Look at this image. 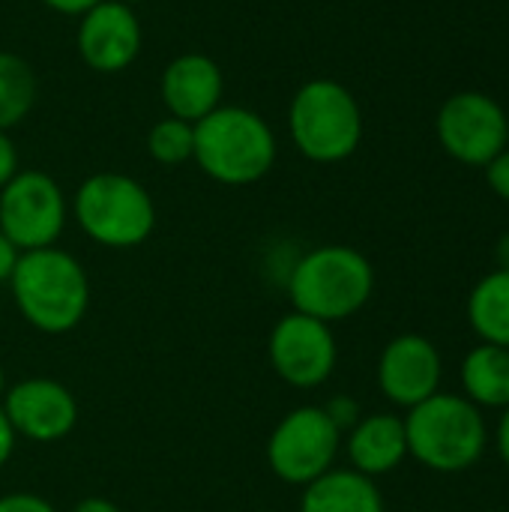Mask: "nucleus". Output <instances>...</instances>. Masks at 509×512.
Segmentation results:
<instances>
[{
	"label": "nucleus",
	"instance_id": "1",
	"mask_svg": "<svg viewBox=\"0 0 509 512\" xmlns=\"http://www.w3.org/2000/svg\"><path fill=\"white\" fill-rule=\"evenodd\" d=\"M6 285L18 315L36 333L66 336L87 318L90 276L84 264L60 246L21 252Z\"/></svg>",
	"mask_w": 509,
	"mask_h": 512
},
{
	"label": "nucleus",
	"instance_id": "2",
	"mask_svg": "<svg viewBox=\"0 0 509 512\" xmlns=\"http://www.w3.org/2000/svg\"><path fill=\"white\" fill-rule=\"evenodd\" d=\"M285 291L294 312L324 324L354 318L375 294L372 261L345 243H327L303 252L285 276Z\"/></svg>",
	"mask_w": 509,
	"mask_h": 512
},
{
	"label": "nucleus",
	"instance_id": "3",
	"mask_svg": "<svg viewBox=\"0 0 509 512\" xmlns=\"http://www.w3.org/2000/svg\"><path fill=\"white\" fill-rule=\"evenodd\" d=\"M279 156V141L270 123L243 105H219L195 123L192 162L219 186L261 183Z\"/></svg>",
	"mask_w": 509,
	"mask_h": 512
},
{
	"label": "nucleus",
	"instance_id": "4",
	"mask_svg": "<svg viewBox=\"0 0 509 512\" xmlns=\"http://www.w3.org/2000/svg\"><path fill=\"white\" fill-rule=\"evenodd\" d=\"M405 420L408 456L435 474L471 471L489 447L483 411L462 393H435L414 405Z\"/></svg>",
	"mask_w": 509,
	"mask_h": 512
},
{
	"label": "nucleus",
	"instance_id": "5",
	"mask_svg": "<svg viewBox=\"0 0 509 512\" xmlns=\"http://www.w3.org/2000/svg\"><path fill=\"white\" fill-rule=\"evenodd\" d=\"M75 225L102 249H138L156 231V201L147 186L123 171H96L72 198Z\"/></svg>",
	"mask_w": 509,
	"mask_h": 512
},
{
	"label": "nucleus",
	"instance_id": "6",
	"mask_svg": "<svg viewBox=\"0 0 509 512\" xmlns=\"http://www.w3.org/2000/svg\"><path fill=\"white\" fill-rule=\"evenodd\" d=\"M288 132L303 159L336 165L351 159L363 141V108L342 81L312 78L291 96Z\"/></svg>",
	"mask_w": 509,
	"mask_h": 512
},
{
	"label": "nucleus",
	"instance_id": "7",
	"mask_svg": "<svg viewBox=\"0 0 509 512\" xmlns=\"http://www.w3.org/2000/svg\"><path fill=\"white\" fill-rule=\"evenodd\" d=\"M66 222L69 201L51 174L39 168H21L0 189V231L18 252L57 246Z\"/></svg>",
	"mask_w": 509,
	"mask_h": 512
},
{
	"label": "nucleus",
	"instance_id": "8",
	"mask_svg": "<svg viewBox=\"0 0 509 512\" xmlns=\"http://www.w3.org/2000/svg\"><path fill=\"white\" fill-rule=\"evenodd\" d=\"M342 432L327 420L321 405H300L288 411L267 438V465L288 486H309L336 468Z\"/></svg>",
	"mask_w": 509,
	"mask_h": 512
},
{
	"label": "nucleus",
	"instance_id": "9",
	"mask_svg": "<svg viewBox=\"0 0 509 512\" xmlns=\"http://www.w3.org/2000/svg\"><path fill=\"white\" fill-rule=\"evenodd\" d=\"M267 360L288 387L315 390L333 378L339 363L333 327L291 309L267 336Z\"/></svg>",
	"mask_w": 509,
	"mask_h": 512
},
{
	"label": "nucleus",
	"instance_id": "10",
	"mask_svg": "<svg viewBox=\"0 0 509 512\" xmlns=\"http://www.w3.org/2000/svg\"><path fill=\"white\" fill-rule=\"evenodd\" d=\"M435 132L441 147L456 162L486 168L501 150H507V111L489 93L462 90L441 105L435 117Z\"/></svg>",
	"mask_w": 509,
	"mask_h": 512
},
{
	"label": "nucleus",
	"instance_id": "11",
	"mask_svg": "<svg viewBox=\"0 0 509 512\" xmlns=\"http://www.w3.org/2000/svg\"><path fill=\"white\" fill-rule=\"evenodd\" d=\"M144 45V27L138 12L117 0H99L87 12L78 15L75 48L87 69L99 75L126 72Z\"/></svg>",
	"mask_w": 509,
	"mask_h": 512
},
{
	"label": "nucleus",
	"instance_id": "12",
	"mask_svg": "<svg viewBox=\"0 0 509 512\" xmlns=\"http://www.w3.org/2000/svg\"><path fill=\"white\" fill-rule=\"evenodd\" d=\"M12 432L33 444H57L78 426L75 393L54 378H24L0 402Z\"/></svg>",
	"mask_w": 509,
	"mask_h": 512
},
{
	"label": "nucleus",
	"instance_id": "13",
	"mask_svg": "<svg viewBox=\"0 0 509 512\" xmlns=\"http://www.w3.org/2000/svg\"><path fill=\"white\" fill-rule=\"evenodd\" d=\"M378 390L396 408L411 411L441 390L444 363L432 339L420 333H402L390 339L378 357Z\"/></svg>",
	"mask_w": 509,
	"mask_h": 512
},
{
	"label": "nucleus",
	"instance_id": "14",
	"mask_svg": "<svg viewBox=\"0 0 509 512\" xmlns=\"http://www.w3.org/2000/svg\"><path fill=\"white\" fill-rule=\"evenodd\" d=\"M225 75L210 54L186 51L165 63L159 75V99L171 117L198 123L222 105Z\"/></svg>",
	"mask_w": 509,
	"mask_h": 512
},
{
	"label": "nucleus",
	"instance_id": "15",
	"mask_svg": "<svg viewBox=\"0 0 509 512\" xmlns=\"http://www.w3.org/2000/svg\"><path fill=\"white\" fill-rule=\"evenodd\" d=\"M348 453V468L378 480L393 474L408 459V438L405 420L399 414H363L360 423L342 438Z\"/></svg>",
	"mask_w": 509,
	"mask_h": 512
},
{
	"label": "nucleus",
	"instance_id": "16",
	"mask_svg": "<svg viewBox=\"0 0 509 512\" xmlns=\"http://www.w3.org/2000/svg\"><path fill=\"white\" fill-rule=\"evenodd\" d=\"M300 512H387L378 483L354 468H330L303 486Z\"/></svg>",
	"mask_w": 509,
	"mask_h": 512
},
{
	"label": "nucleus",
	"instance_id": "17",
	"mask_svg": "<svg viewBox=\"0 0 509 512\" xmlns=\"http://www.w3.org/2000/svg\"><path fill=\"white\" fill-rule=\"evenodd\" d=\"M462 396L474 402L480 411L509 408V348L501 345H477L465 354L459 366Z\"/></svg>",
	"mask_w": 509,
	"mask_h": 512
},
{
	"label": "nucleus",
	"instance_id": "18",
	"mask_svg": "<svg viewBox=\"0 0 509 512\" xmlns=\"http://www.w3.org/2000/svg\"><path fill=\"white\" fill-rule=\"evenodd\" d=\"M468 321L480 342L509 348V273H486L468 297Z\"/></svg>",
	"mask_w": 509,
	"mask_h": 512
},
{
	"label": "nucleus",
	"instance_id": "19",
	"mask_svg": "<svg viewBox=\"0 0 509 512\" xmlns=\"http://www.w3.org/2000/svg\"><path fill=\"white\" fill-rule=\"evenodd\" d=\"M36 96L39 81L33 66L15 51H0V132L24 123L36 105Z\"/></svg>",
	"mask_w": 509,
	"mask_h": 512
},
{
	"label": "nucleus",
	"instance_id": "20",
	"mask_svg": "<svg viewBox=\"0 0 509 512\" xmlns=\"http://www.w3.org/2000/svg\"><path fill=\"white\" fill-rule=\"evenodd\" d=\"M144 144H147V156L156 165H165V168L186 165L192 162V150H195V123H186L168 114L150 126Z\"/></svg>",
	"mask_w": 509,
	"mask_h": 512
},
{
	"label": "nucleus",
	"instance_id": "21",
	"mask_svg": "<svg viewBox=\"0 0 509 512\" xmlns=\"http://www.w3.org/2000/svg\"><path fill=\"white\" fill-rule=\"evenodd\" d=\"M324 408V414H327V420L342 432V438L360 423V417H363V408H360V402L354 399V396H333L327 405H321Z\"/></svg>",
	"mask_w": 509,
	"mask_h": 512
},
{
	"label": "nucleus",
	"instance_id": "22",
	"mask_svg": "<svg viewBox=\"0 0 509 512\" xmlns=\"http://www.w3.org/2000/svg\"><path fill=\"white\" fill-rule=\"evenodd\" d=\"M0 512H57V507L36 492H6L0 495Z\"/></svg>",
	"mask_w": 509,
	"mask_h": 512
},
{
	"label": "nucleus",
	"instance_id": "23",
	"mask_svg": "<svg viewBox=\"0 0 509 512\" xmlns=\"http://www.w3.org/2000/svg\"><path fill=\"white\" fill-rule=\"evenodd\" d=\"M486 183L489 189L509 204V147L501 150L489 165H486Z\"/></svg>",
	"mask_w": 509,
	"mask_h": 512
},
{
	"label": "nucleus",
	"instance_id": "24",
	"mask_svg": "<svg viewBox=\"0 0 509 512\" xmlns=\"http://www.w3.org/2000/svg\"><path fill=\"white\" fill-rule=\"evenodd\" d=\"M21 171V159H18V147L9 138V132H0V189Z\"/></svg>",
	"mask_w": 509,
	"mask_h": 512
},
{
	"label": "nucleus",
	"instance_id": "25",
	"mask_svg": "<svg viewBox=\"0 0 509 512\" xmlns=\"http://www.w3.org/2000/svg\"><path fill=\"white\" fill-rule=\"evenodd\" d=\"M15 444H18V435L12 432V426H9V420H6V414L0 408V471L9 465V459L15 453Z\"/></svg>",
	"mask_w": 509,
	"mask_h": 512
},
{
	"label": "nucleus",
	"instance_id": "26",
	"mask_svg": "<svg viewBox=\"0 0 509 512\" xmlns=\"http://www.w3.org/2000/svg\"><path fill=\"white\" fill-rule=\"evenodd\" d=\"M18 249L3 237V231H0V285H6L9 282V276H12V270H15V261H18Z\"/></svg>",
	"mask_w": 509,
	"mask_h": 512
},
{
	"label": "nucleus",
	"instance_id": "27",
	"mask_svg": "<svg viewBox=\"0 0 509 512\" xmlns=\"http://www.w3.org/2000/svg\"><path fill=\"white\" fill-rule=\"evenodd\" d=\"M51 12H57V15H72V18H78L81 12H87L90 6H96L99 0H42Z\"/></svg>",
	"mask_w": 509,
	"mask_h": 512
},
{
	"label": "nucleus",
	"instance_id": "28",
	"mask_svg": "<svg viewBox=\"0 0 509 512\" xmlns=\"http://www.w3.org/2000/svg\"><path fill=\"white\" fill-rule=\"evenodd\" d=\"M69 512H120V507H117L114 501H108V498L87 495V498H81Z\"/></svg>",
	"mask_w": 509,
	"mask_h": 512
},
{
	"label": "nucleus",
	"instance_id": "29",
	"mask_svg": "<svg viewBox=\"0 0 509 512\" xmlns=\"http://www.w3.org/2000/svg\"><path fill=\"white\" fill-rule=\"evenodd\" d=\"M495 441H498V453H501L504 465L509 468V408L501 411V423H498V435H495Z\"/></svg>",
	"mask_w": 509,
	"mask_h": 512
},
{
	"label": "nucleus",
	"instance_id": "30",
	"mask_svg": "<svg viewBox=\"0 0 509 512\" xmlns=\"http://www.w3.org/2000/svg\"><path fill=\"white\" fill-rule=\"evenodd\" d=\"M495 270H507L509 273V231H504L495 243Z\"/></svg>",
	"mask_w": 509,
	"mask_h": 512
},
{
	"label": "nucleus",
	"instance_id": "31",
	"mask_svg": "<svg viewBox=\"0 0 509 512\" xmlns=\"http://www.w3.org/2000/svg\"><path fill=\"white\" fill-rule=\"evenodd\" d=\"M9 390V381H6V372H3V363H0V402H3V393Z\"/></svg>",
	"mask_w": 509,
	"mask_h": 512
},
{
	"label": "nucleus",
	"instance_id": "32",
	"mask_svg": "<svg viewBox=\"0 0 509 512\" xmlns=\"http://www.w3.org/2000/svg\"><path fill=\"white\" fill-rule=\"evenodd\" d=\"M117 3H126V6H132V9H135V6H138V3H144V0H117Z\"/></svg>",
	"mask_w": 509,
	"mask_h": 512
}]
</instances>
